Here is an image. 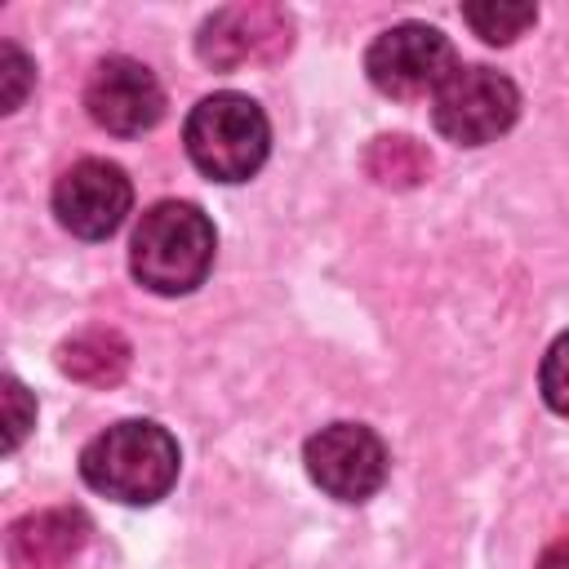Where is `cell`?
<instances>
[{"label":"cell","instance_id":"obj_1","mask_svg":"<svg viewBox=\"0 0 569 569\" xmlns=\"http://www.w3.org/2000/svg\"><path fill=\"white\" fill-rule=\"evenodd\" d=\"M178 467H182L178 440L169 436V427H160L151 418L116 422L80 449L84 485L93 493L129 502V507H147V502L164 498L178 480Z\"/></svg>","mask_w":569,"mask_h":569},{"label":"cell","instance_id":"obj_2","mask_svg":"<svg viewBox=\"0 0 569 569\" xmlns=\"http://www.w3.org/2000/svg\"><path fill=\"white\" fill-rule=\"evenodd\" d=\"M213 249H218L213 222L196 204L160 200L133 227L129 271L151 293L178 298V293H191L196 284H204V276L213 267Z\"/></svg>","mask_w":569,"mask_h":569},{"label":"cell","instance_id":"obj_3","mask_svg":"<svg viewBox=\"0 0 569 569\" xmlns=\"http://www.w3.org/2000/svg\"><path fill=\"white\" fill-rule=\"evenodd\" d=\"M191 164L213 182H244L262 169L271 151V124L249 93H209L191 107L182 124Z\"/></svg>","mask_w":569,"mask_h":569},{"label":"cell","instance_id":"obj_4","mask_svg":"<svg viewBox=\"0 0 569 569\" xmlns=\"http://www.w3.org/2000/svg\"><path fill=\"white\" fill-rule=\"evenodd\" d=\"M458 71V53L440 27L427 22H396L365 49V76L378 93L396 102L436 98V89Z\"/></svg>","mask_w":569,"mask_h":569},{"label":"cell","instance_id":"obj_5","mask_svg":"<svg viewBox=\"0 0 569 569\" xmlns=\"http://www.w3.org/2000/svg\"><path fill=\"white\" fill-rule=\"evenodd\" d=\"M520 116V89L493 67H458L431 98L436 129L458 147H485L502 138Z\"/></svg>","mask_w":569,"mask_h":569},{"label":"cell","instance_id":"obj_6","mask_svg":"<svg viewBox=\"0 0 569 569\" xmlns=\"http://www.w3.org/2000/svg\"><path fill=\"white\" fill-rule=\"evenodd\" d=\"M293 44V18L280 4L244 0L213 9L196 36V53L213 71H244V67H271Z\"/></svg>","mask_w":569,"mask_h":569},{"label":"cell","instance_id":"obj_7","mask_svg":"<svg viewBox=\"0 0 569 569\" xmlns=\"http://www.w3.org/2000/svg\"><path fill=\"white\" fill-rule=\"evenodd\" d=\"M307 476L338 502H369L387 480V445L365 422H329L302 449Z\"/></svg>","mask_w":569,"mask_h":569},{"label":"cell","instance_id":"obj_8","mask_svg":"<svg viewBox=\"0 0 569 569\" xmlns=\"http://www.w3.org/2000/svg\"><path fill=\"white\" fill-rule=\"evenodd\" d=\"M84 107L89 120L116 138H138L147 129L160 124L164 116V89L156 80V71L138 58H102L84 84Z\"/></svg>","mask_w":569,"mask_h":569},{"label":"cell","instance_id":"obj_9","mask_svg":"<svg viewBox=\"0 0 569 569\" xmlns=\"http://www.w3.org/2000/svg\"><path fill=\"white\" fill-rule=\"evenodd\" d=\"M133 204V187L111 160H76L53 182V213L80 240H107Z\"/></svg>","mask_w":569,"mask_h":569},{"label":"cell","instance_id":"obj_10","mask_svg":"<svg viewBox=\"0 0 569 569\" xmlns=\"http://www.w3.org/2000/svg\"><path fill=\"white\" fill-rule=\"evenodd\" d=\"M89 516L80 507H44L27 511L9 525V560L13 569H62L89 542Z\"/></svg>","mask_w":569,"mask_h":569},{"label":"cell","instance_id":"obj_11","mask_svg":"<svg viewBox=\"0 0 569 569\" xmlns=\"http://www.w3.org/2000/svg\"><path fill=\"white\" fill-rule=\"evenodd\" d=\"M129 342L116 329H80L58 347V369L84 387H116L129 369Z\"/></svg>","mask_w":569,"mask_h":569},{"label":"cell","instance_id":"obj_12","mask_svg":"<svg viewBox=\"0 0 569 569\" xmlns=\"http://www.w3.org/2000/svg\"><path fill=\"white\" fill-rule=\"evenodd\" d=\"M365 169L373 182L382 187H418L431 173V156L422 142H413L409 133H382L369 142L365 151Z\"/></svg>","mask_w":569,"mask_h":569},{"label":"cell","instance_id":"obj_13","mask_svg":"<svg viewBox=\"0 0 569 569\" xmlns=\"http://www.w3.org/2000/svg\"><path fill=\"white\" fill-rule=\"evenodd\" d=\"M462 22H467L485 44H511L516 36H525V31L538 22V9H533V4H502V0H489V4H467V9H462Z\"/></svg>","mask_w":569,"mask_h":569},{"label":"cell","instance_id":"obj_14","mask_svg":"<svg viewBox=\"0 0 569 569\" xmlns=\"http://www.w3.org/2000/svg\"><path fill=\"white\" fill-rule=\"evenodd\" d=\"M538 391H542L547 409L569 418V329L547 347L542 369H538Z\"/></svg>","mask_w":569,"mask_h":569},{"label":"cell","instance_id":"obj_15","mask_svg":"<svg viewBox=\"0 0 569 569\" xmlns=\"http://www.w3.org/2000/svg\"><path fill=\"white\" fill-rule=\"evenodd\" d=\"M36 422V400L18 378H4V449H18Z\"/></svg>","mask_w":569,"mask_h":569},{"label":"cell","instance_id":"obj_16","mask_svg":"<svg viewBox=\"0 0 569 569\" xmlns=\"http://www.w3.org/2000/svg\"><path fill=\"white\" fill-rule=\"evenodd\" d=\"M0 80H4V111H18L36 71H31V58L18 49V44H4L0 49Z\"/></svg>","mask_w":569,"mask_h":569},{"label":"cell","instance_id":"obj_17","mask_svg":"<svg viewBox=\"0 0 569 569\" xmlns=\"http://www.w3.org/2000/svg\"><path fill=\"white\" fill-rule=\"evenodd\" d=\"M538 569H569V538H556V542L538 556Z\"/></svg>","mask_w":569,"mask_h":569}]
</instances>
